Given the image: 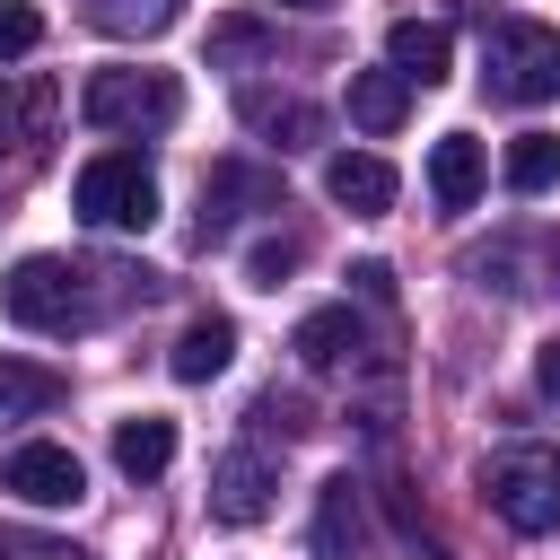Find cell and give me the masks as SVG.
Masks as SVG:
<instances>
[{
  "label": "cell",
  "mask_w": 560,
  "mask_h": 560,
  "mask_svg": "<svg viewBox=\"0 0 560 560\" xmlns=\"http://www.w3.org/2000/svg\"><path fill=\"white\" fill-rule=\"evenodd\" d=\"M88 280H96L88 262L26 254V262L0 280V306H9V324H26V332H88V324L105 315V298H96Z\"/></svg>",
  "instance_id": "1"
},
{
  "label": "cell",
  "mask_w": 560,
  "mask_h": 560,
  "mask_svg": "<svg viewBox=\"0 0 560 560\" xmlns=\"http://www.w3.org/2000/svg\"><path fill=\"white\" fill-rule=\"evenodd\" d=\"M481 88L499 105H551L560 96V26H542V18H490L481 26Z\"/></svg>",
  "instance_id": "2"
},
{
  "label": "cell",
  "mask_w": 560,
  "mask_h": 560,
  "mask_svg": "<svg viewBox=\"0 0 560 560\" xmlns=\"http://www.w3.org/2000/svg\"><path fill=\"white\" fill-rule=\"evenodd\" d=\"M481 499L499 508L508 534H560V455L551 446H499L481 464Z\"/></svg>",
  "instance_id": "3"
},
{
  "label": "cell",
  "mask_w": 560,
  "mask_h": 560,
  "mask_svg": "<svg viewBox=\"0 0 560 560\" xmlns=\"http://www.w3.org/2000/svg\"><path fill=\"white\" fill-rule=\"evenodd\" d=\"M70 210H79L88 228H105V236H122V228H149V219H158V175H149L131 149H105V158H88V166H79V184H70Z\"/></svg>",
  "instance_id": "4"
},
{
  "label": "cell",
  "mask_w": 560,
  "mask_h": 560,
  "mask_svg": "<svg viewBox=\"0 0 560 560\" xmlns=\"http://www.w3.org/2000/svg\"><path fill=\"white\" fill-rule=\"evenodd\" d=\"M79 114H88L96 131H166V122L184 114V88H175L166 70H88Z\"/></svg>",
  "instance_id": "5"
},
{
  "label": "cell",
  "mask_w": 560,
  "mask_h": 560,
  "mask_svg": "<svg viewBox=\"0 0 560 560\" xmlns=\"http://www.w3.org/2000/svg\"><path fill=\"white\" fill-rule=\"evenodd\" d=\"M0 490H9V499H26V508H79V499H88V472H79V455H70V446L26 438V446L0 464Z\"/></svg>",
  "instance_id": "6"
},
{
  "label": "cell",
  "mask_w": 560,
  "mask_h": 560,
  "mask_svg": "<svg viewBox=\"0 0 560 560\" xmlns=\"http://www.w3.org/2000/svg\"><path fill=\"white\" fill-rule=\"evenodd\" d=\"M245 210H280V175H271V166H245V158H219V166L201 175V236H219V228L245 219Z\"/></svg>",
  "instance_id": "7"
},
{
  "label": "cell",
  "mask_w": 560,
  "mask_h": 560,
  "mask_svg": "<svg viewBox=\"0 0 560 560\" xmlns=\"http://www.w3.org/2000/svg\"><path fill=\"white\" fill-rule=\"evenodd\" d=\"M210 516H219V525H262V516H271V464H262L254 446H228V455L210 464Z\"/></svg>",
  "instance_id": "8"
},
{
  "label": "cell",
  "mask_w": 560,
  "mask_h": 560,
  "mask_svg": "<svg viewBox=\"0 0 560 560\" xmlns=\"http://www.w3.org/2000/svg\"><path fill=\"white\" fill-rule=\"evenodd\" d=\"M315 376H341V368H359L368 359V324L350 315V306H315V315H298V341H289Z\"/></svg>",
  "instance_id": "9"
},
{
  "label": "cell",
  "mask_w": 560,
  "mask_h": 560,
  "mask_svg": "<svg viewBox=\"0 0 560 560\" xmlns=\"http://www.w3.org/2000/svg\"><path fill=\"white\" fill-rule=\"evenodd\" d=\"M481 184H490L481 140H472V131H446V140L429 149V201H438V210H472V201H481Z\"/></svg>",
  "instance_id": "10"
},
{
  "label": "cell",
  "mask_w": 560,
  "mask_h": 560,
  "mask_svg": "<svg viewBox=\"0 0 560 560\" xmlns=\"http://www.w3.org/2000/svg\"><path fill=\"white\" fill-rule=\"evenodd\" d=\"M236 122L262 131L271 149H306V140H324V114H315L306 96H271V88H245V96H236Z\"/></svg>",
  "instance_id": "11"
},
{
  "label": "cell",
  "mask_w": 560,
  "mask_h": 560,
  "mask_svg": "<svg viewBox=\"0 0 560 560\" xmlns=\"http://www.w3.org/2000/svg\"><path fill=\"white\" fill-rule=\"evenodd\" d=\"M324 192H332L341 210L376 219V210L394 201V166H385L376 149H341V158H324Z\"/></svg>",
  "instance_id": "12"
},
{
  "label": "cell",
  "mask_w": 560,
  "mask_h": 560,
  "mask_svg": "<svg viewBox=\"0 0 560 560\" xmlns=\"http://www.w3.org/2000/svg\"><path fill=\"white\" fill-rule=\"evenodd\" d=\"M359 542H368V490H359L350 472H332L324 499H315V551H324V560H350Z\"/></svg>",
  "instance_id": "13"
},
{
  "label": "cell",
  "mask_w": 560,
  "mask_h": 560,
  "mask_svg": "<svg viewBox=\"0 0 560 560\" xmlns=\"http://www.w3.org/2000/svg\"><path fill=\"white\" fill-rule=\"evenodd\" d=\"M385 61H394L411 88H438V79L455 70V35H446V26H429V18H402V26L385 35Z\"/></svg>",
  "instance_id": "14"
},
{
  "label": "cell",
  "mask_w": 560,
  "mask_h": 560,
  "mask_svg": "<svg viewBox=\"0 0 560 560\" xmlns=\"http://www.w3.org/2000/svg\"><path fill=\"white\" fill-rule=\"evenodd\" d=\"M228 359H236V324H228V315H192V324L175 332V350H166L175 385H210Z\"/></svg>",
  "instance_id": "15"
},
{
  "label": "cell",
  "mask_w": 560,
  "mask_h": 560,
  "mask_svg": "<svg viewBox=\"0 0 560 560\" xmlns=\"http://www.w3.org/2000/svg\"><path fill=\"white\" fill-rule=\"evenodd\" d=\"M402 114H411V79L385 61V70H350V122L359 131H402Z\"/></svg>",
  "instance_id": "16"
},
{
  "label": "cell",
  "mask_w": 560,
  "mask_h": 560,
  "mask_svg": "<svg viewBox=\"0 0 560 560\" xmlns=\"http://www.w3.org/2000/svg\"><path fill=\"white\" fill-rule=\"evenodd\" d=\"M61 394H70V385H61V368H44V359H0V429L44 420Z\"/></svg>",
  "instance_id": "17"
},
{
  "label": "cell",
  "mask_w": 560,
  "mask_h": 560,
  "mask_svg": "<svg viewBox=\"0 0 560 560\" xmlns=\"http://www.w3.org/2000/svg\"><path fill=\"white\" fill-rule=\"evenodd\" d=\"M114 464H122L131 481H158V472L175 464V420H158V411L122 420V429H114Z\"/></svg>",
  "instance_id": "18"
},
{
  "label": "cell",
  "mask_w": 560,
  "mask_h": 560,
  "mask_svg": "<svg viewBox=\"0 0 560 560\" xmlns=\"http://www.w3.org/2000/svg\"><path fill=\"white\" fill-rule=\"evenodd\" d=\"M52 105H61V88H52V79L0 88V158H9V149H26V140H44V131H52Z\"/></svg>",
  "instance_id": "19"
},
{
  "label": "cell",
  "mask_w": 560,
  "mask_h": 560,
  "mask_svg": "<svg viewBox=\"0 0 560 560\" xmlns=\"http://www.w3.org/2000/svg\"><path fill=\"white\" fill-rule=\"evenodd\" d=\"M499 175H508V192H525V201H534V192H551V184H560V140H551V131H516Z\"/></svg>",
  "instance_id": "20"
},
{
  "label": "cell",
  "mask_w": 560,
  "mask_h": 560,
  "mask_svg": "<svg viewBox=\"0 0 560 560\" xmlns=\"http://www.w3.org/2000/svg\"><path fill=\"white\" fill-rule=\"evenodd\" d=\"M184 0H96V26L105 35H166Z\"/></svg>",
  "instance_id": "21"
},
{
  "label": "cell",
  "mask_w": 560,
  "mask_h": 560,
  "mask_svg": "<svg viewBox=\"0 0 560 560\" xmlns=\"http://www.w3.org/2000/svg\"><path fill=\"white\" fill-rule=\"evenodd\" d=\"M298 262H306V236H262V245L245 254V280H254V289H280Z\"/></svg>",
  "instance_id": "22"
},
{
  "label": "cell",
  "mask_w": 560,
  "mask_h": 560,
  "mask_svg": "<svg viewBox=\"0 0 560 560\" xmlns=\"http://www.w3.org/2000/svg\"><path fill=\"white\" fill-rule=\"evenodd\" d=\"M254 429H262V438H306L315 411H306L298 394H262V402H254Z\"/></svg>",
  "instance_id": "23"
},
{
  "label": "cell",
  "mask_w": 560,
  "mask_h": 560,
  "mask_svg": "<svg viewBox=\"0 0 560 560\" xmlns=\"http://www.w3.org/2000/svg\"><path fill=\"white\" fill-rule=\"evenodd\" d=\"M35 44H44V18L26 0H0V61H26Z\"/></svg>",
  "instance_id": "24"
},
{
  "label": "cell",
  "mask_w": 560,
  "mask_h": 560,
  "mask_svg": "<svg viewBox=\"0 0 560 560\" xmlns=\"http://www.w3.org/2000/svg\"><path fill=\"white\" fill-rule=\"evenodd\" d=\"M262 44H271V35H262L254 18H219V26H210V61H254Z\"/></svg>",
  "instance_id": "25"
},
{
  "label": "cell",
  "mask_w": 560,
  "mask_h": 560,
  "mask_svg": "<svg viewBox=\"0 0 560 560\" xmlns=\"http://www.w3.org/2000/svg\"><path fill=\"white\" fill-rule=\"evenodd\" d=\"M0 560H88V551L52 542V534H0Z\"/></svg>",
  "instance_id": "26"
},
{
  "label": "cell",
  "mask_w": 560,
  "mask_h": 560,
  "mask_svg": "<svg viewBox=\"0 0 560 560\" xmlns=\"http://www.w3.org/2000/svg\"><path fill=\"white\" fill-rule=\"evenodd\" d=\"M350 289H359V298H376V306H394V271H385V262H359V271H350Z\"/></svg>",
  "instance_id": "27"
},
{
  "label": "cell",
  "mask_w": 560,
  "mask_h": 560,
  "mask_svg": "<svg viewBox=\"0 0 560 560\" xmlns=\"http://www.w3.org/2000/svg\"><path fill=\"white\" fill-rule=\"evenodd\" d=\"M534 385H542V394H551V402H560V332H551V341H542V350H534Z\"/></svg>",
  "instance_id": "28"
},
{
  "label": "cell",
  "mask_w": 560,
  "mask_h": 560,
  "mask_svg": "<svg viewBox=\"0 0 560 560\" xmlns=\"http://www.w3.org/2000/svg\"><path fill=\"white\" fill-rule=\"evenodd\" d=\"M280 9H332V0H280Z\"/></svg>",
  "instance_id": "29"
}]
</instances>
